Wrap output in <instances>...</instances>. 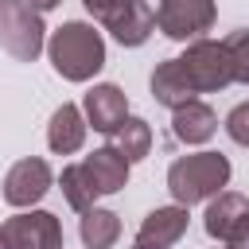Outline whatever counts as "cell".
<instances>
[{"label":"cell","instance_id":"1","mask_svg":"<svg viewBox=\"0 0 249 249\" xmlns=\"http://www.w3.org/2000/svg\"><path fill=\"white\" fill-rule=\"evenodd\" d=\"M47 54H51L54 74H62L66 82H89L105 66V39H101V31L93 23L70 19V23L51 31Z\"/></svg>","mask_w":249,"mask_h":249},{"label":"cell","instance_id":"2","mask_svg":"<svg viewBox=\"0 0 249 249\" xmlns=\"http://www.w3.org/2000/svg\"><path fill=\"white\" fill-rule=\"evenodd\" d=\"M230 175H233V167L222 152H191L167 167V191L179 206L191 210L195 202H210L230 183Z\"/></svg>","mask_w":249,"mask_h":249},{"label":"cell","instance_id":"3","mask_svg":"<svg viewBox=\"0 0 249 249\" xmlns=\"http://www.w3.org/2000/svg\"><path fill=\"white\" fill-rule=\"evenodd\" d=\"M0 47L16 62H35L39 51L47 47L39 8H31L27 0H0Z\"/></svg>","mask_w":249,"mask_h":249},{"label":"cell","instance_id":"4","mask_svg":"<svg viewBox=\"0 0 249 249\" xmlns=\"http://www.w3.org/2000/svg\"><path fill=\"white\" fill-rule=\"evenodd\" d=\"M179 66H183L195 97L198 93H218V89H226L233 82L226 43H218V39H195V43H187V51L179 54Z\"/></svg>","mask_w":249,"mask_h":249},{"label":"cell","instance_id":"5","mask_svg":"<svg viewBox=\"0 0 249 249\" xmlns=\"http://www.w3.org/2000/svg\"><path fill=\"white\" fill-rule=\"evenodd\" d=\"M214 19H218L214 0H160V8H156V27L175 43L206 39Z\"/></svg>","mask_w":249,"mask_h":249},{"label":"cell","instance_id":"6","mask_svg":"<svg viewBox=\"0 0 249 249\" xmlns=\"http://www.w3.org/2000/svg\"><path fill=\"white\" fill-rule=\"evenodd\" d=\"M4 249H62V222L51 210H23L0 226Z\"/></svg>","mask_w":249,"mask_h":249},{"label":"cell","instance_id":"7","mask_svg":"<svg viewBox=\"0 0 249 249\" xmlns=\"http://www.w3.org/2000/svg\"><path fill=\"white\" fill-rule=\"evenodd\" d=\"M51 183H54L51 163L39 160V156H27V160L8 167V175H4V202L8 206H35L51 191Z\"/></svg>","mask_w":249,"mask_h":249},{"label":"cell","instance_id":"8","mask_svg":"<svg viewBox=\"0 0 249 249\" xmlns=\"http://www.w3.org/2000/svg\"><path fill=\"white\" fill-rule=\"evenodd\" d=\"M82 113H86V124H93V132H105V136H109V132L128 117V97H124L121 86L101 82V86H93V89L86 93Z\"/></svg>","mask_w":249,"mask_h":249},{"label":"cell","instance_id":"9","mask_svg":"<svg viewBox=\"0 0 249 249\" xmlns=\"http://www.w3.org/2000/svg\"><path fill=\"white\" fill-rule=\"evenodd\" d=\"M187 222H191L187 206H179V202L156 206V210L144 214V222H140V230H136V241H140V245H152V249H171V245L187 233Z\"/></svg>","mask_w":249,"mask_h":249},{"label":"cell","instance_id":"10","mask_svg":"<svg viewBox=\"0 0 249 249\" xmlns=\"http://www.w3.org/2000/svg\"><path fill=\"white\" fill-rule=\"evenodd\" d=\"M245 218H249V198L237 195V191H218V195L210 198V206H206L202 226H206V233H210L218 245H230L233 233H237V226H241Z\"/></svg>","mask_w":249,"mask_h":249},{"label":"cell","instance_id":"11","mask_svg":"<svg viewBox=\"0 0 249 249\" xmlns=\"http://www.w3.org/2000/svg\"><path fill=\"white\" fill-rule=\"evenodd\" d=\"M101 27H105L121 47H140V43H148V35H152V27H156V12H152L144 0H132V4L117 8Z\"/></svg>","mask_w":249,"mask_h":249},{"label":"cell","instance_id":"12","mask_svg":"<svg viewBox=\"0 0 249 249\" xmlns=\"http://www.w3.org/2000/svg\"><path fill=\"white\" fill-rule=\"evenodd\" d=\"M82 167H86V175H89V183H93L97 195H117V191H124V183H128V160H124L113 144L93 148V152L82 160Z\"/></svg>","mask_w":249,"mask_h":249},{"label":"cell","instance_id":"13","mask_svg":"<svg viewBox=\"0 0 249 249\" xmlns=\"http://www.w3.org/2000/svg\"><path fill=\"white\" fill-rule=\"evenodd\" d=\"M171 132H175L179 144H206V140L218 132V113H214L206 101L191 97L187 105L171 109Z\"/></svg>","mask_w":249,"mask_h":249},{"label":"cell","instance_id":"14","mask_svg":"<svg viewBox=\"0 0 249 249\" xmlns=\"http://www.w3.org/2000/svg\"><path fill=\"white\" fill-rule=\"evenodd\" d=\"M86 113L78 109V105H70V101H62L54 113H51V124H47V144H51V152L54 156H70V152H78L82 144H86Z\"/></svg>","mask_w":249,"mask_h":249},{"label":"cell","instance_id":"15","mask_svg":"<svg viewBox=\"0 0 249 249\" xmlns=\"http://www.w3.org/2000/svg\"><path fill=\"white\" fill-rule=\"evenodd\" d=\"M148 86H152V97H156L160 105H167V109H179V105H187V101L195 97V89H191V82H187L179 58H163V62H156Z\"/></svg>","mask_w":249,"mask_h":249},{"label":"cell","instance_id":"16","mask_svg":"<svg viewBox=\"0 0 249 249\" xmlns=\"http://www.w3.org/2000/svg\"><path fill=\"white\" fill-rule=\"evenodd\" d=\"M78 233H82V245L86 249H109L121 237V218L113 210H105V206H89V210H82Z\"/></svg>","mask_w":249,"mask_h":249},{"label":"cell","instance_id":"17","mask_svg":"<svg viewBox=\"0 0 249 249\" xmlns=\"http://www.w3.org/2000/svg\"><path fill=\"white\" fill-rule=\"evenodd\" d=\"M109 136H113V148H117L128 163H140V160H148V152H152V124L140 121V117H124Z\"/></svg>","mask_w":249,"mask_h":249},{"label":"cell","instance_id":"18","mask_svg":"<svg viewBox=\"0 0 249 249\" xmlns=\"http://www.w3.org/2000/svg\"><path fill=\"white\" fill-rule=\"evenodd\" d=\"M58 187H62L66 206H74V210H89L93 198H97V191H93V183H89V175H86L82 163H66L62 175H58Z\"/></svg>","mask_w":249,"mask_h":249},{"label":"cell","instance_id":"19","mask_svg":"<svg viewBox=\"0 0 249 249\" xmlns=\"http://www.w3.org/2000/svg\"><path fill=\"white\" fill-rule=\"evenodd\" d=\"M222 43H226V54H230L233 82L249 86V27H237V31H230Z\"/></svg>","mask_w":249,"mask_h":249},{"label":"cell","instance_id":"20","mask_svg":"<svg viewBox=\"0 0 249 249\" xmlns=\"http://www.w3.org/2000/svg\"><path fill=\"white\" fill-rule=\"evenodd\" d=\"M226 132H230L233 144L249 148V101H241V105H233L226 113Z\"/></svg>","mask_w":249,"mask_h":249},{"label":"cell","instance_id":"21","mask_svg":"<svg viewBox=\"0 0 249 249\" xmlns=\"http://www.w3.org/2000/svg\"><path fill=\"white\" fill-rule=\"evenodd\" d=\"M82 4H86V12H89L97 23H105L117 8H124V4H132V0H82Z\"/></svg>","mask_w":249,"mask_h":249},{"label":"cell","instance_id":"22","mask_svg":"<svg viewBox=\"0 0 249 249\" xmlns=\"http://www.w3.org/2000/svg\"><path fill=\"white\" fill-rule=\"evenodd\" d=\"M233 249H249V218L237 226V233H233V241H230Z\"/></svg>","mask_w":249,"mask_h":249},{"label":"cell","instance_id":"23","mask_svg":"<svg viewBox=\"0 0 249 249\" xmlns=\"http://www.w3.org/2000/svg\"><path fill=\"white\" fill-rule=\"evenodd\" d=\"M27 4H31V8H39V12H51V8H58L62 0H27Z\"/></svg>","mask_w":249,"mask_h":249},{"label":"cell","instance_id":"24","mask_svg":"<svg viewBox=\"0 0 249 249\" xmlns=\"http://www.w3.org/2000/svg\"><path fill=\"white\" fill-rule=\"evenodd\" d=\"M132 249H152V245H140V241H136V245H132Z\"/></svg>","mask_w":249,"mask_h":249},{"label":"cell","instance_id":"25","mask_svg":"<svg viewBox=\"0 0 249 249\" xmlns=\"http://www.w3.org/2000/svg\"><path fill=\"white\" fill-rule=\"evenodd\" d=\"M218 249H233V245H218Z\"/></svg>","mask_w":249,"mask_h":249},{"label":"cell","instance_id":"26","mask_svg":"<svg viewBox=\"0 0 249 249\" xmlns=\"http://www.w3.org/2000/svg\"><path fill=\"white\" fill-rule=\"evenodd\" d=\"M0 249H4V245H0Z\"/></svg>","mask_w":249,"mask_h":249}]
</instances>
